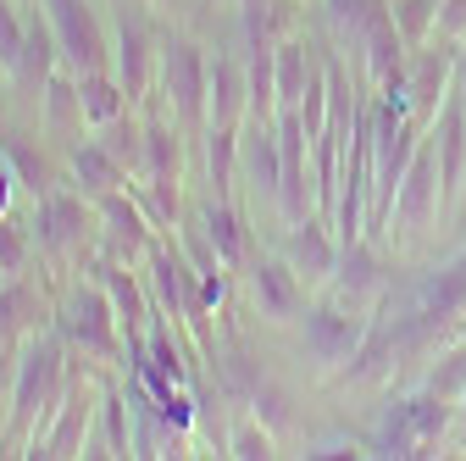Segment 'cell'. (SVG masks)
Listing matches in <instances>:
<instances>
[{
    "label": "cell",
    "mask_w": 466,
    "mask_h": 461,
    "mask_svg": "<svg viewBox=\"0 0 466 461\" xmlns=\"http://www.w3.org/2000/svg\"><path fill=\"white\" fill-rule=\"evenodd\" d=\"M433 150H439V184H444V200L461 195V179H466V100L450 89V100L439 106L433 118Z\"/></svg>",
    "instance_id": "15"
},
{
    "label": "cell",
    "mask_w": 466,
    "mask_h": 461,
    "mask_svg": "<svg viewBox=\"0 0 466 461\" xmlns=\"http://www.w3.org/2000/svg\"><path fill=\"white\" fill-rule=\"evenodd\" d=\"M450 78H455V67H450L444 50H417V62H405L400 89H405V111H411V123H428V128H433L444 95L455 89Z\"/></svg>",
    "instance_id": "9"
},
{
    "label": "cell",
    "mask_w": 466,
    "mask_h": 461,
    "mask_svg": "<svg viewBox=\"0 0 466 461\" xmlns=\"http://www.w3.org/2000/svg\"><path fill=\"white\" fill-rule=\"evenodd\" d=\"M45 118H50V134H56V139L78 145L73 134H78L89 118H84V100H78V73H73V67L50 78V89H45Z\"/></svg>",
    "instance_id": "22"
},
{
    "label": "cell",
    "mask_w": 466,
    "mask_h": 461,
    "mask_svg": "<svg viewBox=\"0 0 466 461\" xmlns=\"http://www.w3.org/2000/svg\"><path fill=\"white\" fill-rule=\"evenodd\" d=\"M56 62H62V45H56L50 17H28V39H23V50H17V62H12L6 78L17 84V95L45 100V89H50V78H56Z\"/></svg>",
    "instance_id": "12"
},
{
    "label": "cell",
    "mask_w": 466,
    "mask_h": 461,
    "mask_svg": "<svg viewBox=\"0 0 466 461\" xmlns=\"http://www.w3.org/2000/svg\"><path fill=\"white\" fill-rule=\"evenodd\" d=\"M239 23H245V45L267 50L272 45V0H239Z\"/></svg>",
    "instance_id": "38"
},
{
    "label": "cell",
    "mask_w": 466,
    "mask_h": 461,
    "mask_svg": "<svg viewBox=\"0 0 466 461\" xmlns=\"http://www.w3.org/2000/svg\"><path fill=\"white\" fill-rule=\"evenodd\" d=\"M100 145L123 161L128 172H145V123H134L128 111H123V118H111V123H100Z\"/></svg>",
    "instance_id": "30"
},
{
    "label": "cell",
    "mask_w": 466,
    "mask_h": 461,
    "mask_svg": "<svg viewBox=\"0 0 466 461\" xmlns=\"http://www.w3.org/2000/svg\"><path fill=\"white\" fill-rule=\"evenodd\" d=\"M23 267H28V240H23V228H17L6 211H0V272L17 278Z\"/></svg>",
    "instance_id": "39"
},
{
    "label": "cell",
    "mask_w": 466,
    "mask_h": 461,
    "mask_svg": "<svg viewBox=\"0 0 466 461\" xmlns=\"http://www.w3.org/2000/svg\"><path fill=\"white\" fill-rule=\"evenodd\" d=\"M67 167H73V184H78L89 200H100V195H111V190H128V167L116 161L100 139L73 145V150H67Z\"/></svg>",
    "instance_id": "18"
},
{
    "label": "cell",
    "mask_w": 466,
    "mask_h": 461,
    "mask_svg": "<svg viewBox=\"0 0 466 461\" xmlns=\"http://www.w3.org/2000/svg\"><path fill=\"white\" fill-rule=\"evenodd\" d=\"M139 206L150 211L156 228H178V179H150L145 195H139Z\"/></svg>",
    "instance_id": "34"
},
{
    "label": "cell",
    "mask_w": 466,
    "mask_h": 461,
    "mask_svg": "<svg viewBox=\"0 0 466 461\" xmlns=\"http://www.w3.org/2000/svg\"><path fill=\"white\" fill-rule=\"evenodd\" d=\"M239 167L256 179L261 195L278 200V184H283V156H278V128L272 123H250V134L239 139Z\"/></svg>",
    "instance_id": "19"
},
{
    "label": "cell",
    "mask_w": 466,
    "mask_h": 461,
    "mask_svg": "<svg viewBox=\"0 0 466 461\" xmlns=\"http://www.w3.org/2000/svg\"><path fill=\"white\" fill-rule=\"evenodd\" d=\"M394 23H400V34H405V45H428V34L439 28V0H394Z\"/></svg>",
    "instance_id": "32"
},
{
    "label": "cell",
    "mask_w": 466,
    "mask_h": 461,
    "mask_svg": "<svg viewBox=\"0 0 466 461\" xmlns=\"http://www.w3.org/2000/svg\"><path fill=\"white\" fill-rule=\"evenodd\" d=\"M439 200H444V184H439V150H433V139H428V145H417L411 167H405V179H400L394 217H400L405 228H428L433 211H439Z\"/></svg>",
    "instance_id": "10"
},
{
    "label": "cell",
    "mask_w": 466,
    "mask_h": 461,
    "mask_svg": "<svg viewBox=\"0 0 466 461\" xmlns=\"http://www.w3.org/2000/svg\"><path fill=\"white\" fill-rule=\"evenodd\" d=\"M95 283L111 295L116 317H123V333H128V339H145V295H139V283L128 278V267L111 261V256H100V261H95Z\"/></svg>",
    "instance_id": "20"
},
{
    "label": "cell",
    "mask_w": 466,
    "mask_h": 461,
    "mask_svg": "<svg viewBox=\"0 0 466 461\" xmlns=\"http://www.w3.org/2000/svg\"><path fill=\"white\" fill-rule=\"evenodd\" d=\"M95 412H100L95 394H89L84 384H67L62 406H56L50 423L28 439V456H84V445H89V417H95Z\"/></svg>",
    "instance_id": "7"
},
{
    "label": "cell",
    "mask_w": 466,
    "mask_h": 461,
    "mask_svg": "<svg viewBox=\"0 0 466 461\" xmlns=\"http://www.w3.org/2000/svg\"><path fill=\"white\" fill-rule=\"evenodd\" d=\"M34 222H39V245L50 256H78L84 228H89V195L84 190H45L34 200Z\"/></svg>",
    "instance_id": "6"
},
{
    "label": "cell",
    "mask_w": 466,
    "mask_h": 461,
    "mask_svg": "<svg viewBox=\"0 0 466 461\" xmlns=\"http://www.w3.org/2000/svg\"><path fill=\"white\" fill-rule=\"evenodd\" d=\"M78 100H84V118L100 128V123H111V118H123V111L134 106L128 100V89L116 84V73L111 67H100V73H84L78 78Z\"/></svg>",
    "instance_id": "24"
},
{
    "label": "cell",
    "mask_w": 466,
    "mask_h": 461,
    "mask_svg": "<svg viewBox=\"0 0 466 461\" xmlns=\"http://www.w3.org/2000/svg\"><path fill=\"white\" fill-rule=\"evenodd\" d=\"M228 456H239V461H267L272 456V428L256 417V423H239L228 439Z\"/></svg>",
    "instance_id": "36"
},
{
    "label": "cell",
    "mask_w": 466,
    "mask_h": 461,
    "mask_svg": "<svg viewBox=\"0 0 466 461\" xmlns=\"http://www.w3.org/2000/svg\"><path fill=\"white\" fill-rule=\"evenodd\" d=\"M361 333H367V323H361V317H344L339 306H317V312H306V351H311L317 367L356 362Z\"/></svg>",
    "instance_id": "11"
},
{
    "label": "cell",
    "mask_w": 466,
    "mask_h": 461,
    "mask_svg": "<svg viewBox=\"0 0 466 461\" xmlns=\"http://www.w3.org/2000/svg\"><path fill=\"white\" fill-rule=\"evenodd\" d=\"M372 6H378V0H328V23H333L339 34H350V39H356Z\"/></svg>",
    "instance_id": "40"
},
{
    "label": "cell",
    "mask_w": 466,
    "mask_h": 461,
    "mask_svg": "<svg viewBox=\"0 0 466 461\" xmlns=\"http://www.w3.org/2000/svg\"><path fill=\"white\" fill-rule=\"evenodd\" d=\"M12 184H17V172H12V161H0V211L12 206Z\"/></svg>",
    "instance_id": "42"
},
{
    "label": "cell",
    "mask_w": 466,
    "mask_h": 461,
    "mask_svg": "<svg viewBox=\"0 0 466 461\" xmlns=\"http://www.w3.org/2000/svg\"><path fill=\"white\" fill-rule=\"evenodd\" d=\"M100 423H106V456H134V434H128V400L116 389H100Z\"/></svg>",
    "instance_id": "31"
},
{
    "label": "cell",
    "mask_w": 466,
    "mask_h": 461,
    "mask_svg": "<svg viewBox=\"0 0 466 461\" xmlns=\"http://www.w3.org/2000/svg\"><path fill=\"white\" fill-rule=\"evenodd\" d=\"M455 95L466 100V56H461V62H455Z\"/></svg>",
    "instance_id": "43"
},
{
    "label": "cell",
    "mask_w": 466,
    "mask_h": 461,
    "mask_svg": "<svg viewBox=\"0 0 466 461\" xmlns=\"http://www.w3.org/2000/svg\"><path fill=\"white\" fill-rule=\"evenodd\" d=\"M250 290H256V306H261V317H272V323H295L300 317V272L289 267V261H256L250 267Z\"/></svg>",
    "instance_id": "17"
},
{
    "label": "cell",
    "mask_w": 466,
    "mask_h": 461,
    "mask_svg": "<svg viewBox=\"0 0 466 461\" xmlns=\"http://www.w3.org/2000/svg\"><path fill=\"white\" fill-rule=\"evenodd\" d=\"M239 111H250V78L233 56H211L206 89V128H239Z\"/></svg>",
    "instance_id": "16"
},
{
    "label": "cell",
    "mask_w": 466,
    "mask_h": 461,
    "mask_svg": "<svg viewBox=\"0 0 466 461\" xmlns=\"http://www.w3.org/2000/svg\"><path fill=\"white\" fill-rule=\"evenodd\" d=\"M150 62H156L150 23H145L134 6H123L116 34H111V73H116V84L128 89V100H145V89H150Z\"/></svg>",
    "instance_id": "8"
},
{
    "label": "cell",
    "mask_w": 466,
    "mask_h": 461,
    "mask_svg": "<svg viewBox=\"0 0 466 461\" xmlns=\"http://www.w3.org/2000/svg\"><path fill=\"white\" fill-rule=\"evenodd\" d=\"M95 211H100V256L123 261V267H134L139 256H150V234H156V222H150V211L139 206V195L111 190V195H100V200H95Z\"/></svg>",
    "instance_id": "5"
},
{
    "label": "cell",
    "mask_w": 466,
    "mask_h": 461,
    "mask_svg": "<svg viewBox=\"0 0 466 461\" xmlns=\"http://www.w3.org/2000/svg\"><path fill=\"white\" fill-rule=\"evenodd\" d=\"M195 222H200V234L211 240V251H217V261L233 272V267H245V228H239V217H233V206L217 195V200H206L200 211H195Z\"/></svg>",
    "instance_id": "21"
},
{
    "label": "cell",
    "mask_w": 466,
    "mask_h": 461,
    "mask_svg": "<svg viewBox=\"0 0 466 461\" xmlns=\"http://www.w3.org/2000/svg\"><path fill=\"white\" fill-rule=\"evenodd\" d=\"M62 339L73 351L95 356V362L123 356V317H116V306H111V295L100 283H78V290L62 301Z\"/></svg>",
    "instance_id": "3"
},
{
    "label": "cell",
    "mask_w": 466,
    "mask_h": 461,
    "mask_svg": "<svg viewBox=\"0 0 466 461\" xmlns=\"http://www.w3.org/2000/svg\"><path fill=\"white\" fill-rule=\"evenodd\" d=\"M161 89H167V106H172V123L178 128H206V89H211V56L184 39V34H172L161 45Z\"/></svg>",
    "instance_id": "2"
},
{
    "label": "cell",
    "mask_w": 466,
    "mask_h": 461,
    "mask_svg": "<svg viewBox=\"0 0 466 461\" xmlns=\"http://www.w3.org/2000/svg\"><path fill=\"white\" fill-rule=\"evenodd\" d=\"M28 39V17H23V0H0V67L12 73L17 50Z\"/></svg>",
    "instance_id": "35"
},
{
    "label": "cell",
    "mask_w": 466,
    "mask_h": 461,
    "mask_svg": "<svg viewBox=\"0 0 466 461\" xmlns=\"http://www.w3.org/2000/svg\"><path fill=\"white\" fill-rule=\"evenodd\" d=\"M145 172L150 179H178L184 172V145L172 123H145Z\"/></svg>",
    "instance_id": "29"
},
{
    "label": "cell",
    "mask_w": 466,
    "mask_h": 461,
    "mask_svg": "<svg viewBox=\"0 0 466 461\" xmlns=\"http://www.w3.org/2000/svg\"><path fill=\"white\" fill-rule=\"evenodd\" d=\"M39 6L56 28V45H62V67H73L78 78L111 67V39H106L89 0H39Z\"/></svg>",
    "instance_id": "4"
},
{
    "label": "cell",
    "mask_w": 466,
    "mask_h": 461,
    "mask_svg": "<svg viewBox=\"0 0 466 461\" xmlns=\"http://www.w3.org/2000/svg\"><path fill=\"white\" fill-rule=\"evenodd\" d=\"M283 261L300 272V283H322V278H333V267H339V234H333V228H322V222H311V217L289 222Z\"/></svg>",
    "instance_id": "14"
},
{
    "label": "cell",
    "mask_w": 466,
    "mask_h": 461,
    "mask_svg": "<svg viewBox=\"0 0 466 461\" xmlns=\"http://www.w3.org/2000/svg\"><path fill=\"white\" fill-rule=\"evenodd\" d=\"M250 406H256V417H261V423H267L272 434H278V428L289 423V394H283V389H278L272 378H261V384L250 389Z\"/></svg>",
    "instance_id": "37"
},
{
    "label": "cell",
    "mask_w": 466,
    "mask_h": 461,
    "mask_svg": "<svg viewBox=\"0 0 466 461\" xmlns=\"http://www.w3.org/2000/svg\"><path fill=\"white\" fill-rule=\"evenodd\" d=\"M206 172H211V190L228 200L233 184H239V128H206Z\"/></svg>",
    "instance_id": "27"
},
{
    "label": "cell",
    "mask_w": 466,
    "mask_h": 461,
    "mask_svg": "<svg viewBox=\"0 0 466 461\" xmlns=\"http://www.w3.org/2000/svg\"><path fill=\"white\" fill-rule=\"evenodd\" d=\"M333 278H339V290H344L350 306L367 301V295H378V256H372V245H367V240L339 245V267H333Z\"/></svg>",
    "instance_id": "23"
},
{
    "label": "cell",
    "mask_w": 466,
    "mask_h": 461,
    "mask_svg": "<svg viewBox=\"0 0 466 461\" xmlns=\"http://www.w3.org/2000/svg\"><path fill=\"white\" fill-rule=\"evenodd\" d=\"M372 456H422V434H417L411 406H405V400H394V406L378 417V428H372Z\"/></svg>",
    "instance_id": "26"
},
{
    "label": "cell",
    "mask_w": 466,
    "mask_h": 461,
    "mask_svg": "<svg viewBox=\"0 0 466 461\" xmlns=\"http://www.w3.org/2000/svg\"><path fill=\"white\" fill-rule=\"evenodd\" d=\"M405 406H411V423H417L422 445H433V439L444 434V423H450V394H439V389L428 384L422 394H411V400H405Z\"/></svg>",
    "instance_id": "33"
},
{
    "label": "cell",
    "mask_w": 466,
    "mask_h": 461,
    "mask_svg": "<svg viewBox=\"0 0 466 461\" xmlns=\"http://www.w3.org/2000/svg\"><path fill=\"white\" fill-rule=\"evenodd\" d=\"M439 34L466 39V0H439Z\"/></svg>",
    "instance_id": "41"
},
{
    "label": "cell",
    "mask_w": 466,
    "mask_h": 461,
    "mask_svg": "<svg viewBox=\"0 0 466 461\" xmlns=\"http://www.w3.org/2000/svg\"><path fill=\"white\" fill-rule=\"evenodd\" d=\"M34 328H39V295L28 290L23 278H6V283H0V344L28 339Z\"/></svg>",
    "instance_id": "25"
},
{
    "label": "cell",
    "mask_w": 466,
    "mask_h": 461,
    "mask_svg": "<svg viewBox=\"0 0 466 461\" xmlns=\"http://www.w3.org/2000/svg\"><path fill=\"white\" fill-rule=\"evenodd\" d=\"M356 39H361V62H367L372 84H389V78L405 73V50H411V45H405V34H400V23H394V12L383 6V0L367 12V23H361Z\"/></svg>",
    "instance_id": "13"
},
{
    "label": "cell",
    "mask_w": 466,
    "mask_h": 461,
    "mask_svg": "<svg viewBox=\"0 0 466 461\" xmlns=\"http://www.w3.org/2000/svg\"><path fill=\"white\" fill-rule=\"evenodd\" d=\"M62 344L67 339H56V333H28L23 356L12 362V428L28 439L50 423V412L67 394V351Z\"/></svg>",
    "instance_id": "1"
},
{
    "label": "cell",
    "mask_w": 466,
    "mask_h": 461,
    "mask_svg": "<svg viewBox=\"0 0 466 461\" xmlns=\"http://www.w3.org/2000/svg\"><path fill=\"white\" fill-rule=\"evenodd\" d=\"M0 150H6V161H12V172H17V184L34 190V200H39L45 190H56V172H50V161L28 145V134H0Z\"/></svg>",
    "instance_id": "28"
}]
</instances>
